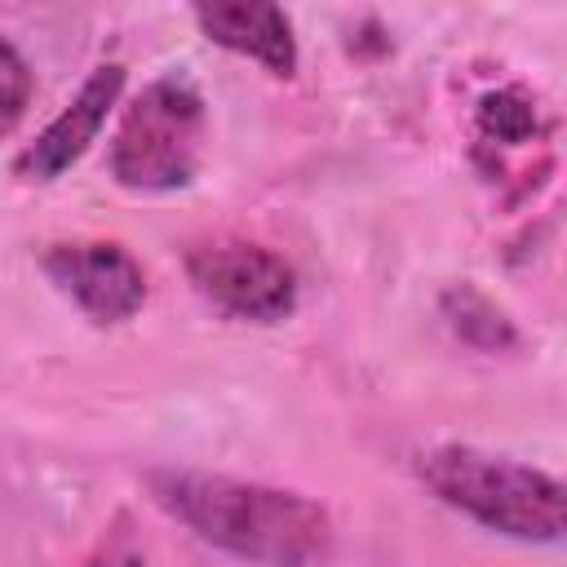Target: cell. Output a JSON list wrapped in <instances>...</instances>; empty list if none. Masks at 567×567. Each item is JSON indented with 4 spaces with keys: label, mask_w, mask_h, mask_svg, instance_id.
<instances>
[{
    "label": "cell",
    "mask_w": 567,
    "mask_h": 567,
    "mask_svg": "<svg viewBox=\"0 0 567 567\" xmlns=\"http://www.w3.org/2000/svg\"><path fill=\"white\" fill-rule=\"evenodd\" d=\"M124 66L120 62H102L89 71V80L75 89V97L35 133V142H27L13 159V173L22 182H53L62 177L106 128L111 111L124 97Z\"/></svg>",
    "instance_id": "cell-6"
},
{
    "label": "cell",
    "mask_w": 567,
    "mask_h": 567,
    "mask_svg": "<svg viewBox=\"0 0 567 567\" xmlns=\"http://www.w3.org/2000/svg\"><path fill=\"white\" fill-rule=\"evenodd\" d=\"M190 18L204 31V40L257 62L270 75L288 80L297 71L292 18L279 4H195Z\"/></svg>",
    "instance_id": "cell-7"
},
{
    "label": "cell",
    "mask_w": 567,
    "mask_h": 567,
    "mask_svg": "<svg viewBox=\"0 0 567 567\" xmlns=\"http://www.w3.org/2000/svg\"><path fill=\"white\" fill-rule=\"evenodd\" d=\"M44 279L97 328L128 323L146 306V270L115 239H62L40 252Z\"/></svg>",
    "instance_id": "cell-5"
},
{
    "label": "cell",
    "mask_w": 567,
    "mask_h": 567,
    "mask_svg": "<svg viewBox=\"0 0 567 567\" xmlns=\"http://www.w3.org/2000/svg\"><path fill=\"white\" fill-rule=\"evenodd\" d=\"M186 275L204 301L244 323H279L297 310V270L266 244L217 239L186 252Z\"/></svg>",
    "instance_id": "cell-4"
},
{
    "label": "cell",
    "mask_w": 567,
    "mask_h": 567,
    "mask_svg": "<svg viewBox=\"0 0 567 567\" xmlns=\"http://www.w3.org/2000/svg\"><path fill=\"white\" fill-rule=\"evenodd\" d=\"M35 97V75L27 66V58L18 53V44L9 35H0V137H9Z\"/></svg>",
    "instance_id": "cell-10"
},
{
    "label": "cell",
    "mask_w": 567,
    "mask_h": 567,
    "mask_svg": "<svg viewBox=\"0 0 567 567\" xmlns=\"http://www.w3.org/2000/svg\"><path fill=\"white\" fill-rule=\"evenodd\" d=\"M443 319L452 323V332L478 350H505L518 341L514 323L505 319V310H496L478 288L470 284H456L443 292Z\"/></svg>",
    "instance_id": "cell-9"
},
{
    "label": "cell",
    "mask_w": 567,
    "mask_h": 567,
    "mask_svg": "<svg viewBox=\"0 0 567 567\" xmlns=\"http://www.w3.org/2000/svg\"><path fill=\"white\" fill-rule=\"evenodd\" d=\"M208 146V102L182 71L146 80L124 106L106 146L115 186L133 195H168L195 182Z\"/></svg>",
    "instance_id": "cell-3"
},
{
    "label": "cell",
    "mask_w": 567,
    "mask_h": 567,
    "mask_svg": "<svg viewBox=\"0 0 567 567\" xmlns=\"http://www.w3.org/2000/svg\"><path fill=\"white\" fill-rule=\"evenodd\" d=\"M478 142L483 146H536L545 142V120L523 89H496L478 102Z\"/></svg>",
    "instance_id": "cell-8"
},
{
    "label": "cell",
    "mask_w": 567,
    "mask_h": 567,
    "mask_svg": "<svg viewBox=\"0 0 567 567\" xmlns=\"http://www.w3.org/2000/svg\"><path fill=\"white\" fill-rule=\"evenodd\" d=\"M80 567H146V545L133 532V518L115 514V523L97 536V545L80 558Z\"/></svg>",
    "instance_id": "cell-11"
},
{
    "label": "cell",
    "mask_w": 567,
    "mask_h": 567,
    "mask_svg": "<svg viewBox=\"0 0 567 567\" xmlns=\"http://www.w3.org/2000/svg\"><path fill=\"white\" fill-rule=\"evenodd\" d=\"M416 474L447 509L465 514L470 523L505 540L554 545L567 527L563 483L540 465L465 447V443H443L421 452Z\"/></svg>",
    "instance_id": "cell-2"
},
{
    "label": "cell",
    "mask_w": 567,
    "mask_h": 567,
    "mask_svg": "<svg viewBox=\"0 0 567 567\" xmlns=\"http://www.w3.org/2000/svg\"><path fill=\"white\" fill-rule=\"evenodd\" d=\"M146 492L190 536L252 567H319L337 540L332 514L292 487L204 470H151Z\"/></svg>",
    "instance_id": "cell-1"
}]
</instances>
